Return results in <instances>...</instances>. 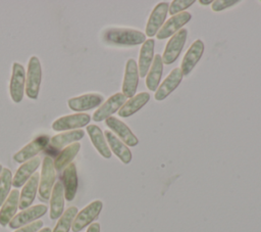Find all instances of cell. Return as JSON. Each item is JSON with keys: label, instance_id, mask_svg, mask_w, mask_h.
<instances>
[{"label": "cell", "instance_id": "277c9868", "mask_svg": "<svg viewBox=\"0 0 261 232\" xmlns=\"http://www.w3.org/2000/svg\"><path fill=\"white\" fill-rule=\"evenodd\" d=\"M188 36V30L187 29H180L178 32H176L171 38L168 40L166 47L164 49V52L162 54V61L165 64H171L173 63L179 56Z\"/></svg>", "mask_w": 261, "mask_h": 232}, {"label": "cell", "instance_id": "9c48e42d", "mask_svg": "<svg viewBox=\"0 0 261 232\" xmlns=\"http://www.w3.org/2000/svg\"><path fill=\"white\" fill-rule=\"evenodd\" d=\"M125 102H126V97L121 92H117V93L111 95L94 112V114L92 117L93 121L102 122V121L108 119L109 117H112V114L117 112Z\"/></svg>", "mask_w": 261, "mask_h": 232}, {"label": "cell", "instance_id": "44dd1931", "mask_svg": "<svg viewBox=\"0 0 261 232\" xmlns=\"http://www.w3.org/2000/svg\"><path fill=\"white\" fill-rule=\"evenodd\" d=\"M62 185L64 189V198L71 201L77 190V174L74 163H70L62 173Z\"/></svg>", "mask_w": 261, "mask_h": 232}, {"label": "cell", "instance_id": "5b68a950", "mask_svg": "<svg viewBox=\"0 0 261 232\" xmlns=\"http://www.w3.org/2000/svg\"><path fill=\"white\" fill-rule=\"evenodd\" d=\"M25 89V71L19 62H13L12 73L9 82V94L14 103H19Z\"/></svg>", "mask_w": 261, "mask_h": 232}, {"label": "cell", "instance_id": "3957f363", "mask_svg": "<svg viewBox=\"0 0 261 232\" xmlns=\"http://www.w3.org/2000/svg\"><path fill=\"white\" fill-rule=\"evenodd\" d=\"M54 184H55L54 160L50 156H45L42 164L41 179H40L39 188H38L40 199L48 200L50 198Z\"/></svg>", "mask_w": 261, "mask_h": 232}, {"label": "cell", "instance_id": "74e56055", "mask_svg": "<svg viewBox=\"0 0 261 232\" xmlns=\"http://www.w3.org/2000/svg\"><path fill=\"white\" fill-rule=\"evenodd\" d=\"M2 169H3V168H2V166H1V164H0V173H1V171H2Z\"/></svg>", "mask_w": 261, "mask_h": 232}, {"label": "cell", "instance_id": "4fadbf2b", "mask_svg": "<svg viewBox=\"0 0 261 232\" xmlns=\"http://www.w3.org/2000/svg\"><path fill=\"white\" fill-rule=\"evenodd\" d=\"M104 97L98 93H86L80 96L71 97L67 100L68 107L73 111H86L100 106Z\"/></svg>", "mask_w": 261, "mask_h": 232}, {"label": "cell", "instance_id": "30bf717a", "mask_svg": "<svg viewBox=\"0 0 261 232\" xmlns=\"http://www.w3.org/2000/svg\"><path fill=\"white\" fill-rule=\"evenodd\" d=\"M47 212V206L45 204H36L30 206L20 213L16 214L13 219L9 222L8 226L11 229H17L22 226H25L32 222H35L37 219L44 216Z\"/></svg>", "mask_w": 261, "mask_h": 232}, {"label": "cell", "instance_id": "ba28073f", "mask_svg": "<svg viewBox=\"0 0 261 232\" xmlns=\"http://www.w3.org/2000/svg\"><path fill=\"white\" fill-rule=\"evenodd\" d=\"M49 137L47 135H40L29 142L20 150L13 154V160L18 164H23L33 157H35L39 152H41L49 144Z\"/></svg>", "mask_w": 261, "mask_h": 232}, {"label": "cell", "instance_id": "2e32d148", "mask_svg": "<svg viewBox=\"0 0 261 232\" xmlns=\"http://www.w3.org/2000/svg\"><path fill=\"white\" fill-rule=\"evenodd\" d=\"M182 72L180 67H175L173 68L169 75L166 77V79L159 85L155 92V99L157 101L164 100L170 93H172L180 84L182 80Z\"/></svg>", "mask_w": 261, "mask_h": 232}, {"label": "cell", "instance_id": "f546056e", "mask_svg": "<svg viewBox=\"0 0 261 232\" xmlns=\"http://www.w3.org/2000/svg\"><path fill=\"white\" fill-rule=\"evenodd\" d=\"M77 215L76 206H69L59 218L56 226L52 230V232H68L70 227L72 226L73 220Z\"/></svg>", "mask_w": 261, "mask_h": 232}, {"label": "cell", "instance_id": "52a82bcc", "mask_svg": "<svg viewBox=\"0 0 261 232\" xmlns=\"http://www.w3.org/2000/svg\"><path fill=\"white\" fill-rule=\"evenodd\" d=\"M91 121V117L85 112H76L72 114H67L56 119L52 123V129L56 132L61 131H71L77 130L87 126Z\"/></svg>", "mask_w": 261, "mask_h": 232}, {"label": "cell", "instance_id": "e575fe53", "mask_svg": "<svg viewBox=\"0 0 261 232\" xmlns=\"http://www.w3.org/2000/svg\"><path fill=\"white\" fill-rule=\"evenodd\" d=\"M87 232H100V224L99 223H92L89 226Z\"/></svg>", "mask_w": 261, "mask_h": 232}, {"label": "cell", "instance_id": "9a60e30c", "mask_svg": "<svg viewBox=\"0 0 261 232\" xmlns=\"http://www.w3.org/2000/svg\"><path fill=\"white\" fill-rule=\"evenodd\" d=\"M168 8L169 4L167 2H160L154 7L146 26V36L152 38L158 33V31L163 26V22L165 21Z\"/></svg>", "mask_w": 261, "mask_h": 232}, {"label": "cell", "instance_id": "f1b7e54d", "mask_svg": "<svg viewBox=\"0 0 261 232\" xmlns=\"http://www.w3.org/2000/svg\"><path fill=\"white\" fill-rule=\"evenodd\" d=\"M80 149H81V143L79 142H73L67 145L65 148H63L54 160L55 170L59 172L62 169H65L71 163V160L75 157Z\"/></svg>", "mask_w": 261, "mask_h": 232}, {"label": "cell", "instance_id": "7402d4cb", "mask_svg": "<svg viewBox=\"0 0 261 232\" xmlns=\"http://www.w3.org/2000/svg\"><path fill=\"white\" fill-rule=\"evenodd\" d=\"M154 46L155 41L152 38H149L143 43V46L141 47L138 63L139 76L141 78L146 77L151 67V64L154 59Z\"/></svg>", "mask_w": 261, "mask_h": 232}, {"label": "cell", "instance_id": "d4e9b609", "mask_svg": "<svg viewBox=\"0 0 261 232\" xmlns=\"http://www.w3.org/2000/svg\"><path fill=\"white\" fill-rule=\"evenodd\" d=\"M64 210V189L61 181H57L52 189L50 196V219L60 218Z\"/></svg>", "mask_w": 261, "mask_h": 232}, {"label": "cell", "instance_id": "cb8c5ba5", "mask_svg": "<svg viewBox=\"0 0 261 232\" xmlns=\"http://www.w3.org/2000/svg\"><path fill=\"white\" fill-rule=\"evenodd\" d=\"M40 164H41V159L38 156H35L32 159L23 163L16 171L14 177H12V186H14L15 188H19L23 186L25 182L36 172Z\"/></svg>", "mask_w": 261, "mask_h": 232}, {"label": "cell", "instance_id": "4316f807", "mask_svg": "<svg viewBox=\"0 0 261 232\" xmlns=\"http://www.w3.org/2000/svg\"><path fill=\"white\" fill-rule=\"evenodd\" d=\"M84 136H85V132L82 129L65 131L51 137L49 143L51 147H53L54 149H61L67 144H71L73 142H76L83 139Z\"/></svg>", "mask_w": 261, "mask_h": 232}, {"label": "cell", "instance_id": "d590c367", "mask_svg": "<svg viewBox=\"0 0 261 232\" xmlns=\"http://www.w3.org/2000/svg\"><path fill=\"white\" fill-rule=\"evenodd\" d=\"M212 0H200L199 1V3L201 4V5H208V4H212Z\"/></svg>", "mask_w": 261, "mask_h": 232}, {"label": "cell", "instance_id": "e0dca14e", "mask_svg": "<svg viewBox=\"0 0 261 232\" xmlns=\"http://www.w3.org/2000/svg\"><path fill=\"white\" fill-rule=\"evenodd\" d=\"M203 52H204V43L202 40L198 39L190 46V48L188 49V51L186 52L181 60L180 69L184 76H188L193 71L195 65L201 59Z\"/></svg>", "mask_w": 261, "mask_h": 232}, {"label": "cell", "instance_id": "d6986e66", "mask_svg": "<svg viewBox=\"0 0 261 232\" xmlns=\"http://www.w3.org/2000/svg\"><path fill=\"white\" fill-rule=\"evenodd\" d=\"M104 136L111 152H113L124 165L129 164L133 157L132 151L129 150V148L116 135H114L109 130H106L104 132Z\"/></svg>", "mask_w": 261, "mask_h": 232}, {"label": "cell", "instance_id": "ffe728a7", "mask_svg": "<svg viewBox=\"0 0 261 232\" xmlns=\"http://www.w3.org/2000/svg\"><path fill=\"white\" fill-rule=\"evenodd\" d=\"M19 201V191L11 190L0 208V225L5 227L13 219L16 214Z\"/></svg>", "mask_w": 261, "mask_h": 232}, {"label": "cell", "instance_id": "1f68e13d", "mask_svg": "<svg viewBox=\"0 0 261 232\" xmlns=\"http://www.w3.org/2000/svg\"><path fill=\"white\" fill-rule=\"evenodd\" d=\"M195 2H196L195 0H173L169 4L168 14L175 15L177 13H180V12L185 11V9L189 8Z\"/></svg>", "mask_w": 261, "mask_h": 232}, {"label": "cell", "instance_id": "83f0119b", "mask_svg": "<svg viewBox=\"0 0 261 232\" xmlns=\"http://www.w3.org/2000/svg\"><path fill=\"white\" fill-rule=\"evenodd\" d=\"M163 73V61L160 54H155L151 67L146 76V86L150 91H156L159 87Z\"/></svg>", "mask_w": 261, "mask_h": 232}, {"label": "cell", "instance_id": "5bb4252c", "mask_svg": "<svg viewBox=\"0 0 261 232\" xmlns=\"http://www.w3.org/2000/svg\"><path fill=\"white\" fill-rule=\"evenodd\" d=\"M105 124L108 128H110V130L112 131V133L114 135L118 136V138L120 140H122V142L126 146L138 145L139 139L132 132V130L128 128V126L126 124H124L122 121L118 120L115 117H109L108 119L105 120Z\"/></svg>", "mask_w": 261, "mask_h": 232}, {"label": "cell", "instance_id": "6da1fadb", "mask_svg": "<svg viewBox=\"0 0 261 232\" xmlns=\"http://www.w3.org/2000/svg\"><path fill=\"white\" fill-rule=\"evenodd\" d=\"M102 38L106 43L118 46H135L146 41V35L141 31L122 28L106 29Z\"/></svg>", "mask_w": 261, "mask_h": 232}, {"label": "cell", "instance_id": "4dcf8cb0", "mask_svg": "<svg viewBox=\"0 0 261 232\" xmlns=\"http://www.w3.org/2000/svg\"><path fill=\"white\" fill-rule=\"evenodd\" d=\"M12 186V174L8 168H3L0 173V206L10 193Z\"/></svg>", "mask_w": 261, "mask_h": 232}, {"label": "cell", "instance_id": "8992f818", "mask_svg": "<svg viewBox=\"0 0 261 232\" xmlns=\"http://www.w3.org/2000/svg\"><path fill=\"white\" fill-rule=\"evenodd\" d=\"M103 207V202L101 200H94L85 206L77 215L75 216L71 229L73 232H80L85 227L92 224V222L98 218Z\"/></svg>", "mask_w": 261, "mask_h": 232}, {"label": "cell", "instance_id": "836d02e7", "mask_svg": "<svg viewBox=\"0 0 261 232\" xmlns=\"http://www.w3.org/2000/svg\"><path fill=\"white\" fill-rule=\"evenodd\" d=\"M42 226H43V221L37 220L35 222H32V223H30L25 226H22V227L18 228L14 232H38L39 230H41Z\"/></svg>", "mask_w": 261, "mask_h": 232}, {"label": "cell", "instance_id": "ac0fdd59", "mask_svg": "<svg viewBox=\"0 0 261 232\" xmlns=\"http://www.w3.org/2000/svg\"><path fill=\"white\" fill-rule=\"evenodd\" d=\"M39 182H40V174L34 173L32 177L25 182V184L22 187L21 192H19V201H18V208L25 210L30 207V205L33 203L37 190L39 188Z\"/></svg>", "mask_w": 261, "mask_h": 232}, {"label": "cell", "instance_id": "8d00e7d4", "mask_svg": "<svg viewBox=\"0 0 261 232\" xmlns=\"http://www.w3.org/2000/svg\"><path fill=\"white\" fill-rule=\"evenodd\" d=\"M38 232H52V230L50 229V228H48V227H46V228H43V229H41V230H39Z\"/></svg>", "mask_w": 261, "mask_h": 232}, {"label": "cell", "instance_id": "7c38bea8", "mask_svg": "<svg viewBox=\"0 0 261 232\" xmlns=\"http://www.w3.org/2000/svg\"><path fill=\"white\" fill-rule=\"evenodd\" d=\"M139 68L138 63L134 58H129L125 64L124 78L122 83V94L127 98L136 95L139 84Z\"/></svg>", "mask_w": 261, "mask_h": 232}, {"label": "cell", "instance_id": "d6a6232c", "mask_svg": "<svg viewBox=\"0 0 261 232\" xmlns=\"http://www.w3.org/2000/svg\"><path fill=\"white\" fill-rule=\"evenodd\" d=\"M238 3H240L239 0H215L212 2L211 8L213 11L218 12V11L224 10L228 7H231Z\"/></svg>", "mask_w": 261, "mask_h": 232}, {"label": "cell", "instance_id": "8fae6325", "mask_svg": "<svg viewBox=\"0 0 261 232\" xmlns=\"http://www.w3.org/2000/svg\"><path fill=\"white\" fill-rule=\"evenodd\" d=\"M192 18V14L188 11H182L175 15H172L167 19L161 27V29L156 34L157 39L163 40L173 36L176 32H178L186 24H188Z\"/></svg>", "mask_w": 261, "mask_h": 232}, {"label": "cell", "instance_id": "484cf974", "mask_svg": "<svg viewBox=\"0 0 261 232\" xmlns=\"http://www.w3.org/2000/svg\"><path fill=\"white\" fill-rule=\"evenodd\" d=\"M150 99V94L148 92H141L136 94L134 97L126 100V102L117 111L118 115L121 118H128L140 110L143 106L147 104Z\"/></svg>", "mask_w": 261, "mask_h": 232}, {"label": "cell", "instance_id": "603a6c76", "mask_svg": "<svg viewBox=\"0 0 261 232\" xmlns=\"http://www.w3.org/2000/svg\"><path fill=\"white\" fill-rule=\"evenodd\" d=\"M87 133L91 139L92 144L99 152V154L102 155L104 158H110L112 152L107 144V141L102 130L97 125H88Z\"/></svg>", "mask_w": 261, "mask_h": 232}, {"label": "cell", "instance_id": "7a4b0ae2", "mask_svg": "<svg viewBox=\"0 0 261 232\" xmlns=\"http://www.w3.org/2000/svg\"><path fill=\"white\" fill-rule=\"evenodd\" d=\"M42 82V65L37 56H32L28 62L25 72V95L31 99H37Z\"/></svg>", "mask_w": 261, "mask_h": 232}]
</instances>
